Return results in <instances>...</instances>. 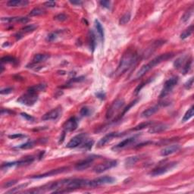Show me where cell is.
I'll use <instances>...</instances> for the list:
<instances>
[{
	"label": "cell",
	"mask_w": 194,
	"mask_h": 194,
	"mask_svg": "<svg viewBox=\"0 0 194 194\" xmlns=\"http://www.w3.org/2000/svg\"><path fill=\"white\" fill-rule=\"evenodd\" d=\"M137 58L138 56L136 55V53L131 50L127 51L120 61L119 65L115 72V76L118 77L124 74L125 71H127L134 64V62L137 61Z\"/></svg>",
	"instance_id": "obj_1"
},
{
	"label": "cell",
	"mask_w": 194,
	"mask_h": 194,
	"mask_svg": "<svg viewBox=\"0 0 194 194\" xmlns=\"http://www.w3.org/2000/svg\"><path fill=\"white\" fill-rule=\"evenodd\" d=\"M174 56V53H164V54H162L160 56H157L155 58H153L152 61H150L149 62H148L147 64H146L144 65H143L142 67H140V70H139L136 74V77L135 78H140V77H142L143 76L146 74L149 71H150L151 69H153V67L155 66L158 65L162 62H164V61H167V60L172 58Z\"/></svg>",
	"instance_id": "obj_2"
},
{
	"label": "cell",
	"mask_w": 194,
	"mask_h": 194,
	"mask_svg": "<svg viewBox=\"0 0 194 194\" xmlns=\"http://www.w3.org/2000/svg\"><path fill=\"white\" fill-rule=\"evenodd\" d=\"M38 100V94L34 93V92L30 91L28 90L27 91L26 93L24 95L21 96L18 99V103H21V104L24 105H27V106H31L34 105L37 101Z\"/></svg>",
	"instance_id": "obj_3"
},
{
	"label": "cell",
	"mask_w": 194,
	"mask_h": 194,
	"mask_svg": "<svg viewBox=\"0 0 194 194\" xmlns=\"http://www.w3.org/2000/svg\"><path fill=\"white\" fill-rule=\"evenodd\" d=\"M178 80H179L178 77H172L168 79V80H166V82L164 83V86H163V89L162 92H161L159 97L160 98H164L166 96H168L172 91L174 87L177 85Z\"/></svg>",
	"instance_id": "obj_4"
},
{
	"label": "cell",
	"mask_w": 194,
	"mask_h": 194,
	"mask_svg": "<svg viewBox=\"0 0 194 194\" xmlns=\"http://www.w3.org/2000/svg\"><path fill=\"white\" fill-rule=\"evenodd\" d=\"M124 102L123 99H116L107 110L106 115H105L107 119H111V118H113L115 115L124 106Z\"/></svg>",
	"instance_id": "obj_5"
},
{
	"label": "cell",
	"mask_w": 194,
	"mask_h": 194,
	"mask_svg": "<svg viewBox=\"0 0 194 194\" xmlns=\"http://www.w3.org/2000/svg\"><path fill=\"white\" fill-rule=\"evenodd\" d=\"M115 181V179L114 177H109V176H103V177H97L96 179L90 181L88 186L91 187H96L101 186V185L113 183Z\"/></svg>",
	"instance_id": "obj_6"
},
{
	"label": "cell",
	"mask_w": 194,
	"mask_h": 194,
	"mask_svg": "<svg viewBox=\"0 0 194 194\" xmlns=\"http://www.w3.org/2000/svg\"><path fill=\"white\" fill-rule=\"evenodd\" d=\"M177 163L176 162H170L164 164V165H161V166L157 167L156 168L153 169L149 174L153 177H156V176L162 175L164 174L167 173L168 172L171 171L174 167L175 166Z\"/></svg>",
	"instance_id": "obj_7"
},
{
	"label": "cell",
	"mask_w": 194,
	"mask_h": 194,
	"mask_svg": "<svg viewBox=\"0 0 194 194\" xmlns=\"http://www.w3.org/2000/svg\"><path fill=\"white\" fill-rule=\"evenodd\" d=\"M118 164V161L117 160H108L105 161L104 162L100 163L98 165L94 168L93 171L97 174L103 173V172H105L107 170H109L111 168H114V167L117 166Z\"/></svg>",
	"instance_id": "obj_8"
},
{
	"label": "cell",
	"mask_w": 194,
	"mask_h": 194,
	"mask_svg": "<svg viewBox=\"0 0 194 194\" xmlns=\"http://www.w3.org/2000/svg\"><path fill=\"white\" fill-rule=\"evenodd\" d=\"M86 139V134H80L74 136L73 138L70 140V141L67 143L66 147L72 149V148H76L84 143V141Z\"/></svg>",
	"instance_id": "obj_9"
},
{
	"label": "cell",
	"mask_w": 194,
	"mask_h": 194,
	"mask_svg": "<svg viewBox=\"0 0 194 194\" xmlns=\"http://www.w3.org/2000/svg\"><path fill=\"white\" fill-rule=\"evenodd\" d=\"M67 169H68V168H67V167H62V168H58V169L51 170L50 172H46V173L42 174L33 176V177H31V178H34V179H40V178H43V177H51V176L56 175V174H58L63 173V172L67 171Z\"/></svg>",
	"instance_id": "obj_10"
},
{
	"label": "cell",
	"mask_w": 194,
	"mask_h": 194,
	"mask_svg": "<svg viewBox=\"0 0 194 194\" xmlns=\"http://www.w3.org/2000/svg\"><path fill=\"white\" fill-rule=\"evenodd\" d=\"M77 126H78L77 120L75 117H72L65 121V123L63 124V128L65 132H71L75 131L77 128Z\"/></svg>",
	"instance_id": "obj_11"
},
{
	"label": "cell",
	"mask_w": 194,
	"mask_h": 194,
	"mask_svg": "<svg viewBox=\"0 0 194 194\" xmlns=\"http://www.w3.org/2000/svg\"><path fill=\"white\" fill-rule=\"evenodd\" d=\"M94 159H95L94 156L87 157L86 159L79 162L76 164L75 169L77 170V171H84V170L87 169V168L91 165L92 163L93 162Z\"/></svg>",
	"instance_id": "obj_12"
},
{
	"label": "cell",
	"mask_w": 194,
	"mask_h": 194,
	"mask_svg": "<svg viewBox=\"0 0 194 194\" xmlns=\"http://www.w3.org/2000/svg\"><path fill=\"white\" fill-rule=\"evenodd\" d=\"M61 108H54L52 110L49 111L47 113H46L42 117L43 121H51V120H56L61 115Z\"/></svg>",
	"instance_id": "obj_13"
},
{
	"label": "cell",
	"mask_w": 194,
	"mask_h": 194,
	"mask_svg": "<svg viewBox=\"0 0 194 194\" xmlns=\"http://www.w3.org/2000/svg\"><path fill=\"white\" fill-rule=\"evenodd\" d=\"M181 149V146L180 145H177V144H174V145H170L164 147V149H162L161 150V155L162 156H168V155H172L175 153L176 152H177L179 149Z\"/></svg>",
	"instance_id": "obj_14"
},
{
	"label": "cell",
	"mask_w": 194,
	"mask_h": 194,
	"mask_svg": "<svg viewBox=\"0 0 194 194\" xmlns=\"http://www.w3.org/2000/svg\"><path fill=\"white\" fill-rule=\"evenodd\" d=\"M121 136V134H120L118 133H110V134H108L103 136V138L99 140L98 143H97V146H98V147L104 146L105 144L108 143V142H110L112 139L115 138V137H118V136Z\"/></svg>",
	"instance_id": "obj_15"
},
{
	"label": "cell",
	"mask_w": 194,
	"mask_h": 194,
	"mask_svg": "<svg viewBox=\"0 0 194 194\" xmlns=\"http://www.w3.org/2000/svg\"><path fill=\"white\" fill-rule=\"evenodd\" d=\"M161 106H162V104L159 103V105H154V106L153 107H150V108H147V109H146L145 111H143V112H142V114H141V116H142L143 118H149L150 116L155 114V113L159 110V108H160Z\"/></svg>",
	"instance_id": "obj_16"
},
{
	"label": "cell",
	"mask_w": 194,
	"mask_h": 194,
	"mask_svg": "<svg viewBox=\"0 0 194 194\" xmlns=\"http://www.w3.org/2000/svg\"><path fill=\"white\" fill-rule=\"evenodd\" d=\"M168 128V126L167 124H157L152 126V127L149 128V133H150V134H159V133L163 132V131H164Z\"/></svg>",
	"instance_id": "obj_17"
},
{
	"label": "cell",
	"mask_w": 194,
	"mask_h": 194,
	"mask_svg": "<svg viewBox=\"0 0 194 194\" xmlns=\"http://www.w3.org/2000/svg\"><path fill=\"white\" fill-rule=\"evenodd\" d=\"M2 21H6L8 23H22L26 24L29 21L27 18L24 17H11V18H2Z\"/></svg>",
	"instance_id": "obj_18"
},
{
	"label": "cell",
	"mask_w": 194,
	"mask_h": 194,
	"mask_svg": "<svg viewBox=\"0 0 194 194\" xmlns=\"http://www.w3.org/2000/svg\"><path fill=\"white\" fill-rule=\"evenodd\" d=\"M136 141V136H133V137H130V138L125 139L123 141H121V143H119L118 144L115 146L113 148V149H124V148L127 147L129 145L132 144L133 143H134Z\"/></svg>",
	"instance_id": "obj_19"
},
{
	"label": "cell",
	"mask_w": 194,
	"mask_h": 194,
	"mask_svg": "<svg viewBox=\"0 0 194 194\" xmlns=\"http://www.w3.org/2000/svg\"><path fill=\"white\" fill-rule=\"evenodd\" d=\"M29 4V2L27 0H9L7 2V6L8 7H25Z\"/></svg>",
	"instance_id": "obj_20"
},
{
	"label": "cell",
	"mask_w": 194,
	"mask_h": 194,
	"mask_svg": "<svg viewBox=\"0 0 194 194\" xmlns=\"http://www.w3.org/2000/svg\"><path fill=\"white\" fill-rule=\"evenodd\" d=\"M49 58V56L46 54H36L33 58V63L31 65H37L46 62Z\"/></svg>",
	"instance_id": "obj_21"
},
{
	"label": "cell",
	"mask_w": 194,
	"mask_h": 194,
	"mask_svg": "<svg viewBox=\"0 0 194 194\" xmlns=\"http://www.w3.org/2000/svg\"><path fill=\"white\" fill-rule=\"evenodd\" d=\"M88 42H89V45H90V49H92V51L93 52L94 49L96 47V36L95 34L93 33V30H90L89 31V34H88Z\"/></svg>",
	"instance_id": "obj_22"
},
{
	"label": "cell",
	"mask_w": 194,
	"mask_h": 194,
	"mask_svg": "<svg viewBox=\"0 0 194 194\" xmlns=\"http://www.w3.org/2000/svg\"><path fill=\"white\" fill-rule=\"evenodd\" d=\"M187 59H188V58H187V56L180 57V58H177L175 62H174V67L177 68V69H180V68L182 69L183 65H184L186 62H187Z\"/></svg>",
	"instance_id": "obj_23"
},
{
	"label": "cell",
	"mask_w": 194,
	"mask_h": 194,
	"mask_svg": "<svg viewBox=\"0 0 194 194\" xmlns=\"http://www.w3.org/2000/svg\"><path fill=\"white\" fill-rule=\"evenodd\" d=\"M46 85L44 84H37V85H34V86H31L28 89V90H30V91L34 92L36 93H37L41 91H44L46 90Z\"/></svg>",
	"instance_id": "obj_24"
},
{
	"label": "cell",
	"mask_w": 194,
	"mask_h": 194,
	"mask_svg": "<svg viewBox=\"0 0 194 194\" xmlns=\"http://www.w3.org/2000/svg\"><path fill=\"white\" fill-rule=\"evenodd\" d=\"M95 27L97 30V33L99 34V37L101 38L102 40H103L104 39V30H103L102 24H100V22L98 20H95Z\"/></svg>",
	"instance_id": "obj_25"
},
{
	"label": "cell",
	"mask_w": 194,
	"mask_h": 194,
	"mask_svg": "<svg viewBox=\"0 0 194 194\" xmlns=\"http://www.w3.org/2000/svg\"><path fill=\"white\" fill-rule=\"evenodd\" d=\"M193 115H194V107L193 105H192V106L187 111V112L185 113V115H183V118H182V121H183V122H185V121H188V120L190 119L191 118H193Z\"/></svg>",
	"instance_id": "obj_26"
},
{
	"label": "cell",
	"mask_w": 194,
	"mask_h": 194,
	"mask_svg": "<svg viewBox=\"0 0 194 194\" xmlns=\"http://www.w3.org/2000/svg\"><path fill=\"white\" fill-rule=\"evenodd\" d=\"M193 12V7L191 6V7L190 8H189V9L187 10V11H186L184 14H183V15L182 16V18H181V20H182V21L184 23L187 22V21H189V19L190 18Z\"/></svg>",
	"instance_id": "obj_27"
},
{
	"label": "cell",
	"mask_w": 194,
	"mask_h": 194,
	"mask_svg": "<svg viewBox=\"0 0 194 194\" xmlns=\"http://www.w3.org/2000/svg\"><path fill=\"white\" fill-rule=\"evenodd\" d=\"M192 58H188V59L187 60V62L185 63V65H183V68H182V73L183 75H186L187 73L190 71V70L191 69V66H192Z\"/></svg>",
	"instance_id": "obj_28"
},
{
	"label": "cell",
	"mask_w": 194,
	"mask_h": 194,
	"mask_svg": "<svg viewBox=\"0 0 194 194\" xmlns=\"http://www.w3.org/2000/svg\"><path fill=\"white\" fill-rule=\"evenodd\" d=\"M193 25H190L181 34V39H184L186 38L189 37L193 34Z\"/></svg>",
	"instance_id": "obj_29"
},
{
	"label": "cell",
	"mask_w": 194,
	"mask_h": 194,
	"mask_svg": "<svg viewBox=\"0 0 194 194\" xmlns=\"http://www.w3.org/2000/svg\"><path fill=\"white\" fill-rule=\"evenodd\" d=\"M131 18V15L130 12H127V13H125L124 15L123 16L120 18L119 24H121V25H124V24H127V23L130 21Z\"/></svg>",
	"instance_id": "obj_30"
},
{
	"label": "cell",
	"mask_w": 194,
	"mask_h": 194,
	"mask_svg": "<svg viewBox=\"0 0 194 194\" xmlns=\"http://www.w3.org/2000/svg\"><path fill=\"white\" fill-rule=\"evenodd\" d=\"M152 124L151 121H146V122H143V123H141L140 124L136 125V127H134V128L131 130L133 131H140V130H142V129H144L145 127H149V125Z\"/></svg>",
	"instance_id": "obj_31"
},
{
	"label": "cell",
	"mask_w": 194,
	"mask_h": 194,
	"mask_svg": "<svg viewBox=\"0 0 194 194\" xmlns=\"http://www.w3.org/2000/svg\"><path fill=\"white\" fill-rule=\"evenodd\" d=\"M45 13V10L40 8H35L30 12V16H39Z\"/></svg>",
	"instance_id": "obj_32"
},
{
	"label": "cell",
	"mask_w": 194,
	"mask_h": 194,
	"mask_svg": "<svg viewBox=\"0 0 194 194\" xmlns=\"http://www.w3.org/2000/svg\"><path fill=\"white\" fill-rule=\"evenodd\" d=\"M34 159L33 157H28V158H26V159H21V160L18 161V166H21V165H26V164H29L30 163H32L34 162Z\"/></svg>",
	"instance_id": "obj_33"
},
{
	"label": "cell",
	"mask_w": 194,
	"mask_h": 194,
	"mask_svg": "<svg viewBox=\"0 0 194 194\" xmlns=\"http://www.w3.org/2000/svg\"><path fill=\"white\" fill-rule=\"evenodd\" d=\"M17 62V60L15 59L14 57H11V56H4L1 58V62L2 64L3 63H15V62Z\"/></svg>",
	"instance_id": "obj_34"
},
{
	"label": "cell",
	"mask_w": 194,
	"mask_h": 194,
	"mask_svg": "<svg viewBox=\"0 0 194 194\" xmlns=\"http://www.w3.org/2000/svg\"><path fill=\"white\" fill-rule=\"evenodd\" d=\"M37 26L35 25V24H29V25L24 27L21 29V30H22V32H24V33H30V32L34 31L35 29H37Z\"/></svg>",
	"instance_id": "obj_35"
},
{
	"label": "cell",
	"mask_w": 194,
	"mask_h": 194,
	"mask_svg": "<svg viewBox=\"0 0 194 194\" xmlns=\"http://www.w3.org/2000/svg\"><path fill=\"white\" fill-rule=\"evenodd\" d=\"M137 160H138V158H137V157L136 156L130 157V158L126 159V162H125V164H126V165H127V167L132 166L133 164H134L135 163L137 162Z\"/></svg>",
	"instance_id": "obj_36"
},
{
	"label": "cell",
	"mask_w": 194,
	"mask_h": 194,
	"mask_svg": "<svg viewBox=\"0 0 194 194\" xmlns=\"http://www.w3.org/2000/svg\"><path fill=\"white\" fill-rule=\"evenodd\" d=\"M90 113H91V110H90V108L85 106L83 107L80 111V114L82 117H86V116L90 115Z\"/></svg>",
	"instance_id": "obj_37"
},
{
	"label": "cell",
	"mask_w": 194,
	"mask_h": 194,
	"mask_svg": "<svg viewBox=\"0 0 194 194\" xmlns=\"http://www.w3.org/2000/svg\"><path fill=\"white\" fill-rule=\"evenodd\" d=\"M27 183H24V184H21V185H19L18 187H15V188H12L11 190H10L7 191V192L6 193H17L20 190H21V189H24L25 188V187L27 186Z\"/></svg>",
	"instance_id": "obj_38"
},
{
	"label": "cell",
	"mask_w": 194,
	"mask_h": 194,
	"mask_svg": "<svg viewBox=\"0 0 194 194\" xmlns=\"http://www.w3.org/2000/svg\"><path fill=\"white\" fill-rule=\"evenodd\" d=\"M34 146V143L33 141H28V142L22 144L19 146L20 149H30V148H33Z\"/></svg>",
	"instance_id": "obj_39"
},
{
	"label": "cell",
	"mask_w": 194,
	"mask_h": 194,
	"mask_svg": "<svg viewBox=\"0 0 194 194\" xmlns=\"http://www.w3.org/2000/svg\"><path fill=\"white\" fill-rule=\"evenodd\" d=\"M17 182H18L17 180H12V181H7V182H6V183H4L2 187H3V188H9V187H11L12 186L16 184Z\"/></svg>",
	"instance_id": "obj_40"
},
{
	"label": "cell",
	"mask_w": 194,
	"mask_h": 194,
	"mask_svg": "<svg viewBox=\"0 0 194 194\" xmlns=\"http://www.w3.org/2000/svg\"><path fill=\"white\" fill-rule=\"evenodd\" d=\"M54 19L58 21H64L67 20V16L66 15H65V14H59V15L55 16Z\"/></svg>",
	"instance_id": "obj_41"
},
{
	"label": "cell",
	"mask_w": 194,
	"mask_h": 194,
	"mask_svg": "<svg viewBox=\"0 0 194 194\" xmlns=\"http://www.w3.org/2000/svg\"><path fill=\"white\" fill-rule=\"evenodd\" d=\"M56 38H57V33H56V32H52V33H50V34L47 36L46 39L48 41L52 42L54 41Z\"/></svg>",
	"instance_id": "obj_42"
},
{
	"label": "cell",
	"mask_w": 194,
	"mask_h": 194,
	"mask_svg": "<svg viewBox=\"0 0 194 194\" xmlns=\"http://www.w3.org/2000/svg\"><path fill=\"white\" fill-rule=\"evenodd\" d=\"M193 85V77H191V78L184 84V86L186 89L189 90V89H191V88H192Z\"/></svg>",
	"instance_id": "obj_43"
},
{
	"label": "cell",
	"mask_w": 194,
	"mask_h": 194,
	"mask_svg": "<svg viewBox=\"0 0 194 194\" xmlns=\"http://www.w3.org/2000/svg\"><path fill=\"white\" fill-rule=\"evenodd\" d=\"M99 3H100V5L103 6V7L106 8H110V6H111L110 1H101Z\"/></svg>",
	"instance_id": "obj_44"
},
{
	"label": "cell",
	"mask_w": 194,
	"mask_h": 194,
	"mask_svg": "<svg viewBox=\"0 0 194 194\" xmlns=\"http://www.w3.org/2000/svg\"><path fill=\"white\" fill-rule=\"evenodd\" d=\"M44 6L49 8H53L56 6V2L54 1H47L44 2Z\"/></svg>",
	"instance_id": "obj_45"
},
{
	"label": "cell",
	"mask_w": 194,
	"mask_h": 194,
	"mask_svg": "<svg viewBox=\"0 0 194 194\" xmlns=\"http://www.w3.org/2000/svg\"><path fill=\"white\" fill-rule=\"evenodd\" d=\"M12 91H13V89H12V88L8 87V88H5V89H2L0 93H1V94H8L11 93Z\"/></svg>",
	"instance_id": "obj_46"
},
{
	"label": "cell",
	"mask_w": 194,
	"mask_h": 194,
	"mask_svg": "<svg viewBox=\"0 0 194 194\" xmlns=\"http://www.w3.org/2000/svg\"><path fill=\"white\" fill-rule=\"evenodd\" d=\"M147 84V82H144V83H142V84H140V85H139L138 86H137V87L136 88V89H135V94H138L139 93H140V91L141 90H142V88L144 86H145L146 84Z\"/></svg>",
	"instance_id": "obj_47"
},
{
	"label": "cell",
	"mask_w": 194,
	"mask_h": 194,
	"mask_svg": "<svg viewBox=\"0 0 194 194\" xmlns=\"http://www.w3.org/2000/svg\"><path fill=\"white\" fill-rule=\"evenodd\" d=\"M21 115L22 116L23 118H24L26 120H27V121H34V118H33L31 115L27 114V113H21Z\"/></svg>",
	"instance_id": "obj_48"
},
{
	"label": "cell",
	"mask_w": 194,
	"mask_h": 194,
	"mask_svg": "<svg viewBox=\"0 0 194 194\" xmlns=\"http://www.w3.org/2000/svg\"><path fill=\"white\" fill-rule=\"evenodd\" d=\"M25 135H23L21 134H16L13 135H9L8 137L11 139H15V138H22V137H25Z\"/></svg>",
	"instance_id": "obj_49"
},
{
	"label": "cell",
	"mask_w": 194,
	"mask_h": 194,
	"mask_svg": "<svg viewBox=\"0 0 194 194\" xmlns=\"http://www.w3.org/2000/svg\"><path fill=\"white\" fill-rule=\"evenodd\" d=\"M11 113H13V112H10V111L7 110V109H2V112H1V114L2 115H4L5 114H11Z\"/></svg>",
	"instance_id": "obj_50"
},
{
	"label": "cell",
	"mask_w": 194,
	"mask_h": 194,
	"mask_svg": "<svg viewBox=\"0 0 194 194\" xmlns=\"http://www.w3.org/2000/svg\"><path fill=\"white\" fill-rule=\"evenodd\" d=\"M70 2H71V4H73V5H82L83 2H81V1H70Z\"/></svg>",
	"instance_id": "obj_51"
},
{
	"label": "cell",
	"mask_w": 194,
	"mask_h": 194,
	"mask_svg": "<svg viewBox=\"0 0 194 194\" xmlns=\"http://www.w3.org/2000/svg\"><path fill=\"white\" fill-rule=\"evenodd\" d=\"M96 96H98V98H100V99H104L105 97V94H103V93H97Z\"/></svg>",
	"instance_id": "obj_52"
},
{
	"label": "cell",
	"mask_w": 194,
	"mask_h": 194,
	"mask_svg": "<svg viewBox=\"0 0 194 194\" xmlns=\"http://www.w3.org/2000/svg\"><path fill=\"white\" fill-rule=\"evenodd\" d=\"M3 70H4L3 65H1V71H0V72H1V74H2V73L3 72Z\"/></svg>",
	"instance_id": "obj_53"
}]
</instances>
